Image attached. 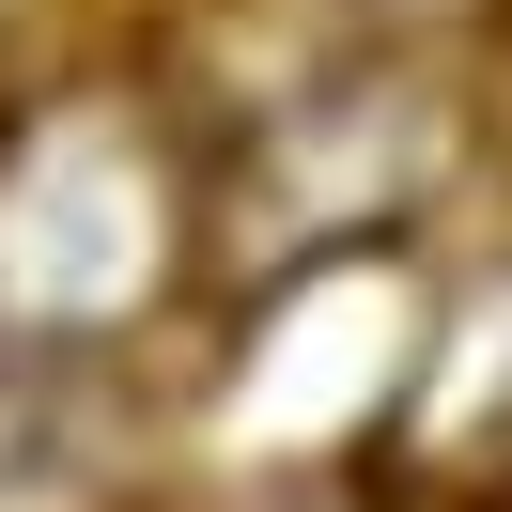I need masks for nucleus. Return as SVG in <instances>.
<instances>
[{"label": "nucleus", "instance_id": "f257e3e1", "mask_svg": "<svg viewBox=\"0 0 512 512\" xmlns=\"http://www.w3.org/2000/svg\"><path fill=\"white\" fill-rule=\"evenodd\" d=\"M187 264V187L109 94L0 140V326L16 342H109Z\"/></svg>", "mask_w": 512, "mask_h": 512}, {"label": "nucleus", "instance_id": "f03ea898", "mask_svg": "<svg viewBox=\"0 0 512 512\" xmlns=\"http://www.w3.org/2000/svg\"><path fill=\"white\" fill-rule=\"evenodd\" d=\"M94 342L0 357V512H109L125 497V404L78 373Z\"/></svg>", "mask_w": 512, "mask_h": 512}, {"label": "nucleus", "instance_id": "7ed1b4c3", "mask_svg": "<svg viewBox=\"0 0 512 512\" xmlns=\"http://www.w3.org/2000/svg\"><path fill=\"white\" fill-rule=\"evenodd\" d=\"M404 435H419V466H450V481H497L512 466V280L419 357V404L388 419V450H404Z\"/></svg>", "mask_w": 512, "mask_h": 512}]
</instances>
